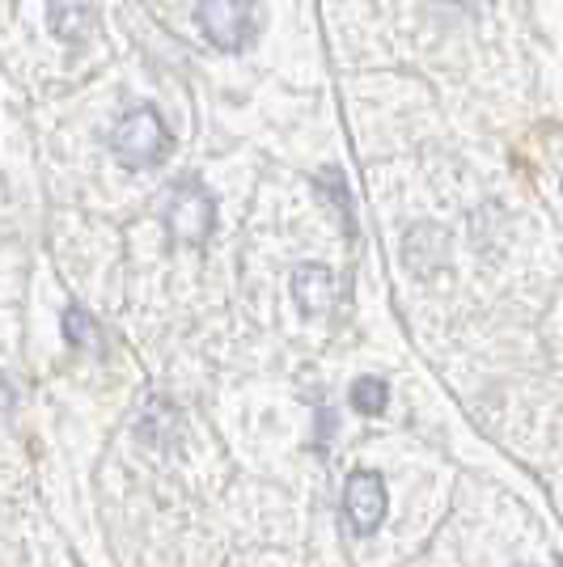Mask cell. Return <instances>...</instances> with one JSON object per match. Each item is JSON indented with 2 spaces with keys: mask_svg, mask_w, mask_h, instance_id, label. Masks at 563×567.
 Segmentation results:
<instances>
[{
  "mask_svg": "<svg viewBox=\"0 0 563 567\" xmlns=\"http://www.w3.org/2000/svg\"><path fill=\"white\" fill-rule=\"evenodd\" d=\"M106 144H111L119 166L127 169H153L174 153V136L153 106H132L127 115H119Z\"/></svg>",
  "mask_w": 563,
  "mask_h": 567,
  "instance_id": "cell-1",
  "label": "cell"
},
{
  "mask_svg": "<svg viewBox=\"0 0 563 567\" xmlns=\"http://www.w3.org/2000/svg\"><path fill=\"white\" fill-rule=\"evenodd\" d=\"M212 225H216V204L204 190V183L199 178L178 183L174 195H170V204H165V229H170V237L183 241V246H204L212 237Z\"/></svg>",
  "mask_w": 563,
  "mask_h": 567,
  "instance_id": "cell-2",
  "label": "cell"
},
{
  "mask_svg": "<svg viewBox=\"0 0 563 567\" xmlns=\"http://www.w3.org/2000/svg\"><path fill=\"white\" fill-rule=\"evenodd\" d=\"M199 30L221 51H246L258 34L255 0H199Z\"/></svg>",
  "mask_w": 563,
  "mask_h": 567,
  "instance_id": "cell-3",
  "label": "cell"
},
{
  "mask_svg": "<svg viewBox=\"0 0 563 567\" xmlns=\"http://www.w3.org/2000/svg\"><path fill=\"white\" fill-rule=\"evenodd\" d=\"M386 508H390V499H386V483H381V474L356 471L352 478H348V487H344V517H348L356 538L377 534V529H381V520H386Z\"/></svg>",
  "mask_w": 563,
  "mask_h": 567,
  "instance_id": "cell-4",
  "label": "cell"
},
{
  "mask_svg": "<svg viewBox=\"0 0 563 567\" xmlns=\"http://www.w3.org/2000/svg\"><path fill=\"white\" fill-rule=\"evenodd\" d=\"M339 276L323 267V262H301L297 271H293V301L297 309L306 313V318H323L330 309L339 306Z\"/></svg>",
  "mask_w": 563,
  "mask_h": 567,
  "instance_id": "cell-5",
  "label": "cell"
},
{
  "mask_svg": "<svg viewBox=\"0 0 563 567\" xmlns=\"http://www.w3.org/2000/svg\"><path fill=\"white\" fill-rule=\"evenodd\" d=\"M449 259V237L441 225H411L402 237V262L416 276H432Z\"/></svg>",
  "mask_w": 563,
  "mask_h": 567,
  "instance_id": "cell-6",
  "label": "cell"
},
{
  "mask_svg": "<svg viewBox=\"0 0 563 567\" xmlns=\"http://www.w3.org/2000/svg\"><path fill=\"white\" fill-rule=\"evenodd\" d=\"M48 22L64 43H81L94 30V9H90V0H51Z\"/></svg>",
  "mask_w": 563,
  "mask_h": 567,
  "instance_id": "cell-7",
  "label": "cell"
},
{
  "mask_svg": "<svg viewBox=\"0 0 563 567\" xmlns=\"http://www.w3.org/2000/svg\"><path fill=\"white\" fill-rule=\"evenodd\" d=\"M64 339H69L72 348H90V352H98V348H102V343H98V339H102V331H98V322L81 306L64 309Z\"/></svg>",
  "mask_w": 563,
  "mask_h": 567,
  "instance_id": "cell-8",
  "label": "cell"
},
{
  "mask_svg": "<svg viewBox=\"0 0 563 567\" xmlns=\"http://www.w3.org/2000/svg\"><path fill=\"white\" fill-rule=\"evenodd\" d=\"M386 402H390V385H386L381 378L352 381V406L360 411V415H381Z\"/></svg>",
  "mask_w": 563,
  "mask_h": 567,
  "instance_id": "cell-9",
  "label": "cell"
},
{
  "mask_svg": "<svg viewBox=\"0 0 563 567\" xmlns=\"http://www.w3.org/2000/svg\"><path fill=\"white\" fill-rule=\"evenodd\" d=\"M13 406H18V390H13V381L0 373V420H9Z\"/></svg>",
  "mask_w": 563,
  "mask_h": 567,
  "instance_id": "cell-10",
  "label": "cell"
}]
</instances>
